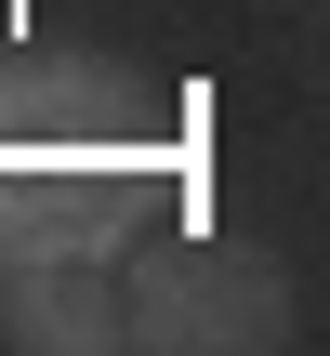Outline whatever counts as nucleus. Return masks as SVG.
I'll use <instances>...</instances> for the list:
<instances>
[{"mask_svg": "<svg viewBox=\"0 0 330 356\" xmlns=\"http://www.w3.org/2000/svg\"><path fill=\"white\" fill-rule=\"evenodd\" d=\"M291 330H304L291 264L251 251V238H185L132 277V343L146 356H278Z\"/></svg>", "mask_w": 330, "mask_h": 356, "instance_id": "f257e3e1", "label": "nucleus"}, {"mask_svg": "<svg viewBox=\"0 0 330 356\" xmlns=\"http://www.w3.org/2000/svg\"><path fill=\"white\" fill-rule=\"evenodd\" d=\"M0 343L13 356H106V343H132V291L79 251H40V264L0 277Z\"/></svg>", "mask_w": 330, "mask_h": 356, "instance_id": "f03ea898", "label": "nucleus"}]
</instances>
